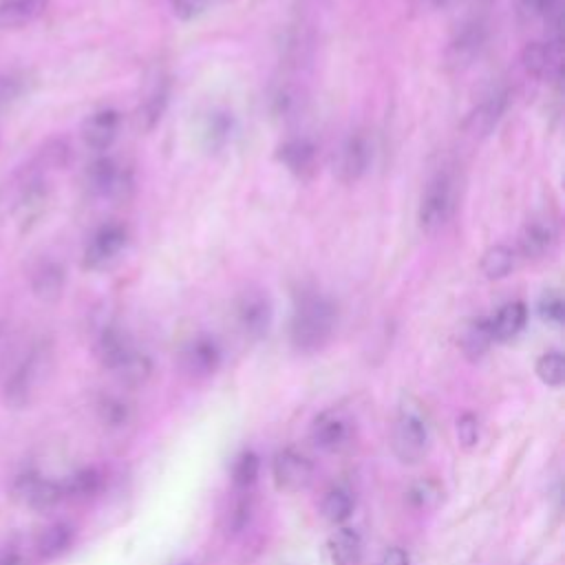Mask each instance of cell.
Here are the masks:
<instances>
[{
  "label": "cell",
  "instance_id": "6da1fadb",
  "mask_svg": "<svg viewBox=\"0 0 565 565\" xmlns=\"http://www.w3.org/2000/svg\"><path fill=\"white\" fill-rule=\"evenodd\" d=\"M335 324L338 307L329 296L318 289H302L296 296L289 322V340L298 353L320 351L331 340Z\"/></svg>",
  "mask_w": 565,
  "mask_h": 565
},
{
  "label": "cell",
  "instance_id": "7a4b0ae2",
  "mask_svg": "<svg viewBox=\"0 0 565 565\" xmlns=\"http://www.w3.org/2000/svg\"><path fill=\"white\" fill-rule=\"evenodd\" d=\"M391 444H393L395 457L408 466L419 463L428 452V444H430L428 424H426L422 404L415 402L413 397H404L397 411Z\"/></svg>",
  "mask_w": 565,
  "mask_h": 565
},
{
  "label": "cell",
  "instance_id": "3957f363",
  "mask_svg": "<svg viewBox=\"0 0 565 565\" xmlns=\"http://www.w3.org/2000/svg\"><path fill=\"white\" fill-rule=\"evenodd\" d=\"M455 212V185L446 172L435 174L422 194L417 207V225L424 234L439 232Z\"/></svg>",
  "mask_w": 565,
  "mask_h": 565
},
{
  "label": "cell",
  "instance_id": "277c9868",
  "mask_svg": "<svg viewBox=\"0 0 565 565\" xmlns=\"http://www.w3.org/2000/svg\"><path fill=\"white\" fill-rule=\"evenodd\" d=\"M373 161V143L371 137L362 130L349 132L333 157V172L342 183L360 181Z\"/></svg>",
  "mask_w": 565,
  "mask_h": 565
},
{
  "label": "cell",
  "instance_id": "5b68a950",
  "mask_svg": "<svg viewBox=\"0 0 565 565\" xmlns=\"http://www.w3.org/2000/svg\"><path fill=\"white\" fill-rule=\"evenodd\" d=\"M521 64L527 75L543 82H558L563 75V42L561 35L527 42L521 51Z\"/></svg>",
  "mask_w": 565,
  "mask_h": 565
},
{
  "label": "cell",
  "instance_id": "8992f818",
  "mask_svg": "<svg viewBox=\"0 0 565 565\" xmlns=\"http://www.w3.org/2000/svg\"><path fill=\"white\" fill-rule=\"evenodd\" d=\"M128 245V230L121 223H104L99 225L82 254V265L86 269H104L108 267Z\"/></svg>",
  "mask_w": 565,
  "mask_h": 565
},
{
  "label": "cell",
  "instance_id": "52a82bcc",
  "mask_svg": "<svg viewBox=\"0 0 565 565\" xmlns=\"http://www.w3.org/2000/svg\"><path fill=\"white\" fill-rule=\"evenodd\" d=\"M234 316H236V322H238L241 331L247 338L258 340L271 327V318H274L271 300H269V296L263 289L249 287V289L241 291V296L236 298Z\"/></svg>",
  "mask_w": 565,
  "mask_h": 565
},
{
  "label": "cell",
  "instance_id": "ba28073f",
  "mask_svg": "<svg viewBox=\"0 0 565 565\" xmlns=\"http://www.w3.org/2000/svg\"><path fill=\"white\" fill-rule=\"evenodd\" d=\"M130 172L110 157H97L86 168V188L97 199H121L130 190Z\"/></svg>",
  "mask_w": 565,
  "mask_h": 565
},
{
  "label": "cell",
  "instance_id": "9c48e42d",
  "mask_svg": "<svg viewBox=\"0 0 565 565\" xmlns=\"http://www.w3.org/2000/svg\"><path fill=\"white\" fill-rule=\"evenodd\" d=\"M486 38H488V26L483 20L472 18L466 20L455 35L450 38L448 46H446V64L452 71H463L468 68L483 51L486 46Z\"/></svg>",
  "mask_w": 565,
  "mask_h": 565
},
{
  "label": "cell",
  "instance_id": "30bf717a",
  "mask_svg": "<svg viewBox=\"0 0 565 565\" xmlns=\"http://www.w3.org/2000/svg\"><path fill=\"white\" fill-rule=\"evenodd\" d=\"M313 463L294 448H282L271 459V477L280 492H300L313 481Z\"/></svg>",
  "mask_w": 565,
  "mask_h": 565
},
{
  "label": "cell",
  "instance_id": "8fae6325",
  "mask_svg": "<svg viewBox=\"0 0 565 565\" xmlns=\"http://www.w3.org/2000/svg\"><path fill=\"white\" fill-rule=\"evenodd\" d=\"M49 358V349L44 344L33 347L20 364L13 369V373L4 382V399L11 406H24L29 402V395L38 382V375Z\"/></svg>",
  "mask_w": 565,
  "mask_h": 565
},
{
  "label": "cell",
  "instance_id": "7c38bea8",
  "mask_svg": "<svg viewBox=\"0 0 565 565\" xmlns=\"http://www.w3.org/2000/svg\"><path fill=\"white\" fill-rule=\"evenodd\" d=\"M556 241H558V223L550 214L539 212L523 223L516 238V247H519V254L525 258H543L554 249Z\"/></svg>",
  "mask_w": 565,
  "mask_h": 565
},
{
  "label": "cell",
  "instance_id": "4fadbf2b",
  "mask_svg": "<svg viewBox=\"0 0 565 565\" xmlns=\"http://www.w3.org/2000/svg\"><path fill=\"white\" fill-rule=\"evenodd\" d=\"M221 360H223L221 347L210 335H194L181 349V366L188 375L196 380L210 377L212 373H216V369L221 366Z\"/></svg>",
  "mask_w": 565,
  "mask_h": 565
},
{
  "label": "cell",
  "instance_id": "5bb4252c",
  "mask_svg": "<svg viewBox=\"0 0 565 565\" xmlns=\"http://www.w3.org/2000/svg\"><path fill=\"white\" fill-rule=\"evenodd\" d=\"M95 351L99 362L115 373L137 351V347L119 324L104 322L95 338Z\"/></svg>",
  "mask_w": 565,
  "mask_h": 565
},
{
  "label": "cell",
  "instance_id": "9a60e30c",
  "mask_svg": "<svg viewBox=\"0 0 565 565\" xmlns=\"http://www.w3.org/2000/svg\"><path fill=\"white\" fill-rule=\"evenodd\" d=\"M276 159L298 179H311L318 170V148L307 137H289L276 148Z\"/></svg>",
  "mask_w": 565,
  "mask_h": 565
},
{
  "label": "cell",
  "instance_id": "2e32d148",
  "mask_svg": "<svg viewBox=\"0 0 565 565\" xmlns=\"http://www.w3.org/2000/svg\"><path fill=\"white\" fill-rule=\"evenodd\" d=\"M13 490L35 510H49V508H55L60 501H64L62 483L53 479H44L33 470L18 475Z\"/></svg>",
  "mask_w": 565,
  "mask_h": 565
},
{
  "label": "cell",
  "instance_id": "e0dca14e",
  "mask_svg": "<svg viewBox=\"0 0 565 565\" xmlns=\"http://www.w3.org/2000/svg\"><path fill=\"white\" fill-rule=\"evenodd\" d=\"M119 126H121V115L115 108H99L95 113H90L84 124H82V141L95 150H108L113 146V141L119 135Z\"/></svg>",
  "mask_w": 565,
  "mask_h": 565
},
{
  "label": "cell",
  "instance_id": "ac0fdd59",
  "mask_svg": "<svg viewBox=\"0 0 565 565\" xmlns=\"http://www.w3.org/2000/svg\"><path fill=\"white\" fill-rule=\"evenodd\" d=\"M170 102V79L163 73H157L148 84L139 106H137V126L143 132H150L163 117Z\"/></svg>",
  "mask_w": 565,
  "mask_h": 565
},
{
  "label": "cell",
  "instance_id": "d6986e66",
  "mask_svg": "<svg viewBox=\"0 0 565 565\" xmlns=\"http://www.w3.org/2000/svg\"><path fill=\"white\" fill-rule=\"evenodd\" d=\"M508 102H510V95L508 90H494L490 93L483 102H479L470 115L466 117V130L472 135V137H486L490 135L497 124L501 121L503 113L508 110Z\"/></svg>",
  "mask_w": 565,
  "mask_h": 565
},
{
  "label": "cell",
  "instance_id": "ffe728a7",
  "mask_svg": "<svg viewBox=\"0 0 565 565\" xmlns=\"http://www.w3.org/2000/svg\"><path fill=\"white\" fill-rule=\"evenodd\" d=\"M349 422L335 413V411H324L320 413L313 424H311V441L316 448L324 452H335L349 441Z\"/></svg>",
  "mask_w": 565,
  "mask_h": 565
},
{
  "label": "cell",
  "instance_id": "44dd1931",
  "mask_svg": "<svg viewBox=\"0 0 565 565\" xmlns=\"http://www.w3.org/2000/svg\"><path fill=\"white\" fill-rule=\"evenodd\" d=\"M66 269L55 258H42L31 271V289L40 300H57L64 291Z\"/></svg>",
  "mask_w": 565,
  "mask_h": 565
},
{
  "label": "cell",
  "instance_id": "7402d4cb",
  "mask_svg": "<svg viewBox=\"0 0 565 565\" xmlns=\"http://www.w3.org/2000/svg\"><path fill=\"white\" fill-rule=\"evenodd\" d=\"M236 121L225 108H212L201 124V141L210 152H221L234 137Z\"/></svg>",
  "mask_w": 565,
  "mask_h": 565
},
{
  "label": "cell",
  "instance_id": "603a6c76",
  "mask_svg": "<svg viewBox=\"0 0 565 565\" xmlns=\"http://www.w3.org/2000/svg\"><path fill=\"white\" fill-rule=\"evenodd\" d=\"M527 322V307L521 300L505 302L492 318H490V329L494 342H508L514 340Z\"/></svg>",
  "mask_w": 565,
  "mask_h": 565
},
{
  "label": "cell",
  "instance_id": "cb8c5ba5",
  "mask_svg": "<svg viewBox=\"0 0 565 565\" xmlns=\"http://www.w3.org/2000/svg\"><path fill=\"white\" fill-rule=\"evenodd\" d=\"M46 11V0H0V26L20 29L33 24Z\"/></svg>",
  "mask_w": 565,
  "mask_h": 565
},
{
  "label": "cell",
  "instance_id": "d4e9b609",
  "mask_svg": "<svg viewBox=\"0 0 565 565\" xmlns=\"http://www.w3.org/2000/svg\"><path fill=\"white\" fill-rule=\"evenodd\" d=\"M73 539H75V530L68 523H64V521L53 523V525L44 527L35 541L38 556L44 561H53V558L62 556L73 545Z\"/></svg>",
  "mask_w": 565,
  "mask_h": 565
},
{
  "label": "cell",
  "instance_id": "484cf974",
  "mask_svg": "<svg viewBox=\"0 0 565 565\" xmlns=\"http://www.w3.org/2000/svg\"><path fill=\"white\" fill-rule=\"evenodd\" d=\"M333 565H355L362 554V539L353 527H338L327 543Z\"/></svg>",
  "mask_w": 565,
  "mask_h": 565
},
{
  "label": "cell",
  "instance_id": "4316f807",
  "mask_svg": "<svg viewBox=\"0 0 565 565\" xmlns=\"http://www.w3.org/2000/svg\"><path fill=\"white\" fill-rule=\"evenodd\" d=\"M62 483V492L64 499H75V501H84L95 497L102 486H104V475L97 468H82L75 470L73 475H68Z\"/></svg>",
  "mask_w": 565,
  "mask_h": 565
},
{
  "label": "cell",
  "instance_id": "83f0119b",
  "mask_svg": "<svg viewBox=\"0 0 565 565\" xmlns=\"http://www.w3.org/2000/svg\"><path fill=\"white\" fill-rule=\"evenodd\" d=\"M459 344H461V351L468 360H479L494 344L492 329H490V318L481 316V318H475L472 322H468V327L461 333Z\"/></svg>",
  "mask_w": 565,
  "mask_h": 565
},
{
  "label": "cell",
  "instance_id": "f1b7e54d",
  "mask_svg": "<svg viewBox=\"0 0 565 565\" xmlns=\"http://www.w3.org/2000/svg\"><path fill=\"white\" fill-rule=\"evenodd\" d=\"M514 263H516V252L512 247L499 243V245L488 247L481 254L479 267H481V274L488 280H501V278H505L514 269Z\"/></svg>",
  "mask_w": 565,
  "mask_h": 565
},
{
  "label": "cell",
  "instance_id": "f546056e",
  "mask_svg": "<svg viewBox=\"0 0 565 565\" xmlns=\"http://www.w3.org/2000/svg\"><path fill=\"white\" fill-rule=\"evenodd\" d=\"M320 512L329 523H342L351 516L353 512V497L347 488H331L322 503H320Z\"/></svg>",
  "mask_w": 565,
  "mask_h": 565
},
{
  "label": "cell",
  "instance_id": "4dcf8cb0",
  "mask_svg": "<svg viewBox=\"0 0 565 565\" xmlns=\"http://www.w3.org/2000/svg\"><path fill=\"white\" fill-rule=\"evenodd\" d=\"M115 375L119 377V382H124L126 386H141L150 380L152 375V362L143 351H135L117 371Z\"/></svg>",
  "mask_w": 565,
  "mask_h": 565
},
{
  "label": "cell",
  "instance_id": "1f68e13d",
  "mask_svg": "<svg viewBox=\"0 0 565 565\" xmlns=\"http://www.w3.org/2000/svg\"><path fill=\"white\" fill-rule=\"evenodd\" d=\"M97 413L102 424L108 428H124L132 417L130 404L117 395H104L97 402Z\"/></svg>",
  "mask_w": 565,
  "mask_h": 565
},
{
  "label": "cell",
  "instance_id": "d6a6232c",
  "mask_svg": "<svg viewBox=\"0 0 565 565\" xmlns=\"http://www.w3.org/2000/svg\"><path fill=\"white\" fill-rule=\"evenodd\" d=\"M534 371L545 386L558 388L565 382V355L561 351H547L536 360Z\"/></svg>",
  "mask_w": 565,
  "mask_h": 565
},
{
  "label": "cell",
  "instance_id": "836d02e7",
  "mask_svg": "<svg viewBox=\"0 0 565 565\" xmlns=\"http://www.w3.org/2000/svg\"><path fill=\"white\" fill-rule=\"evenodd\" d=\"M258 470H260V459L256 452L245 450L236 457L234 466H232V483L236 490L247 492L256 479H258Z\"/></svg>",
  "mask_w": 565,
  "mask_h": 565
},
{
  "label": "cell",
  "instance_id": "e575fe53",
  "mask_svg": "<svg viewBox=\"0 0 565 565\" xmlns=\"http://www.w3.org/2000/svg\"><path fill=\"white\" fill-rule=\"evenodd\" d=\"M441 497H444V488L435 479L415 481L406 490V501L415 510H430V508H435L441 501Z\"/></svg>",
  "mask_w": 565,
  "mask_h": 565
},
{
  "label": "cell",
  "instance_id": "d590c367",
  "mask_svg": "<svg viewBox=\"0 0 565 565\" xmlns=\"http://www.w3.org/2000/svg\"><path fill=\"white\" fill-rule=\"evenodd\" d=\"M519 11L525 20H543L558 26L561 0H519Z\"/></svg>",
  "mask_w": 565,
  "mask_h": 565
},
{
  "label": "cell",
  "instance_id": "8d00e7d4",
  "mask_svg": "<svg viewBox=\"0 0 565 565\" xmlns=\"http://www.w3.org/2000/svg\"><path fill=\"white\" fill-rule=\"evenodd\" d=\"M536 311L547 324H563L565 320V302L556 289H545L536 302Z\"/></svg>",
  "mask_w": 565,
  "mask_h": 565
},
{
  "label": "cell",
  "instance_id": "74e56055",
  "mask_svg": "<svg viewBox=\"0 0 565 565\" xmlns=\"http://www.w3.org/2000/svg\"><path fill=\"white\" fill-rule=\"evenodd\" d=\"M26 77L15 71H7L0 75V110L11 106L26 88Z\"/></svg>",
  "mask_w": 565,
  "mask_h": 565
},
{
  "label": "cell",
  "instance_id": "f35d334b",
  "mask_svg": "<svg viewBox=\"0 0 565 565\" xmlns=\"http://www.w3.org/2000/svg\"><path fill=\"white\" fill-rule=\"evenodd\" d=\"M455 433H457V441H459L461 448H466V450L475 448V446L479 444V435H481L477 415H472V413H461V415L457 417Z\"/></svg>",
  "mask_w": 565,
  "mask_h": 565
},
{
  "label": "cell",
  "instance_id": "ab89813d",
  "mask_svg": "<svg viewBox=\"0 0 565 565\" xmlns=\"http://www.w3.org/2000/svg\"><path fill=\"white\" fill-rule=\"evenodd\" d=\"M214 4H216V0H170L174 18L181 22H192V20L201 18Z\"/></svg>",
  "mask_w": 565,
  "mask_h": 565
},
{
  "label": "cell",
  "instance_id": "60d3db41",
  "mask_svg": "<svg viewBox=\"0 0 565 565\" xmlns=\"http://www.w3.org/2000/svg\"><path fill=\"white\" fill-rule=\"evenodd\" d=\"M241 492V490H238ZM249 512H252V503H249V494L241 492V497L232 503L230 508V516H227V525L232 527V532H241L247 521H249Z\"/></svg>",
  "mask_w": 565,
  "mask_h": 565
},
{
  "label": "cell",
  "instance_id": "b9f144b4",
  "mask_svg": "<svg viewBox=\"0 0 565 565\" xmlns=\"http://www.w3.org/2000/svg\"><path fill=\"white\" fill-rule=\"evenodd\" d=\"M377 565H411V558H408V552H406V550H402V547H388V550L380 556Z\"/></svg>",
  "mask_w": 565,
  "mask_h": 565
},
{
  "label": "cell",
  "instance_id": "7bdbcfd3",
  "mask_svg": "<svg viewBox=\"0 0 565 565\" xmlns=\"http://www.w3.org/2000/svg\"><path fill=\"white\" fill-rule=\"evenodd\" d=\"M0 565H24V558L15 550H7L0 554Z\"/></svg>",
  "mask_w": 565,
  "mask_h": 565
}]
</instances>
